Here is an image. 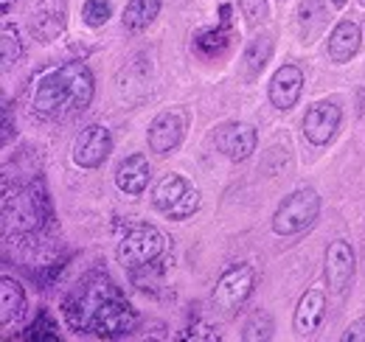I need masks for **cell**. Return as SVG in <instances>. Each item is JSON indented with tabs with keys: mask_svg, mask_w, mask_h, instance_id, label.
I'll return each mask as SVG.
<instances>
[{
	"mask_svg": "<svg viewBox=\"0 0 365 342\" xmlns=\"http://www.w3.org/2000/svg\"><path fill=\"white\" fill-rule=\"evenodd\" d=\"M113 295H118V286L107 275H88L65 300V320H68V326L73 331H79V334L93 331L96 311L101 309L104 300L113 298Z\"/></svg>",
	"mask_w": 365,
	"mask_h": 342,
	"instance_id": "2",
	"label": "cell"
},
{
	"mask_svg": "<svg viewBox=\"0 0 365 342\" xmlns=\"http://www.w3.org/2000/svg\"><path fill=\"white\" fill-rule=\"evenodd\" d=\"M163 0H130L127 9H124V28L130 34L143 31L146 26H152V20L158 17Z\"/></svg>",
	"mask_w": 365,
	"mask_h": 342,
	"instance_id": "20",
	"label": "cell"
},
{
	"mask_svg": "<svg viewBox=\"0 0 365 342\" xmlns=\"http://www.w3.org/2000/svg\"><path fill=\"white\" fill-rule=\"evenodd\" d=\"M360 40H363L360 26L354 20H340L334 26V31L329 34V59L337 62V65L349 62L360 51Z\"/></svg>",
	"mask_w": 365,
	"mask_h": 342,
	"instance_id": "16",
	"label": "cell"
},
{
	"mask_svg": "<svg viewBox=\"0 0 365 342\" xmlns=\"http://www.w3.org/2000/svg\"><path fill=\"white\" fill-rule=\"evenodd\" d=\"M113 149V138H110V129L101 127V124H91L79 132L76 143H73V160L76 166L82 169H96L107 160Z\"/></svg>",
	"mask_w": 365,
	"mask_h": 342,
	"instance_id": "9",
	"label": "cell"
},
{
	"mask_svg": "<svg viewBox=\"0 0 365 342\" xmlns=\"http://www.w3.org/2000/svg\"><path fill=\"white\" fill-rule=\"evenodd\" d=\"M337 127H340V107L334 101H318L304 115V135L315 146L329 143L334 138Z\"/></svg>",
	"mask_w": 365,
	"mask_h": 342,
	"instance_id": "12",
	"label": "cell"
},
{
	"mask_svg": "<svg viewBox=\"0 0 365 342\" xmlns=\"http://www.w3.org/2000/svg\"><path fill=\"white\" fill-rule=\"evenodd\" d=\"M301 90H304L301 68L284 65V68L275 71L273 82H270V101H273L275 110H292L301 98Z\"/></svg>",
	"mask_w": 365,
	"mask_h": 342,
	"instance_id": "14",
	"label": "cell"
},
{
	"mask_svg": "<svg viewBox=\"0 0 365 342\" xmlns=\"http://www.w3.org/2000/svg\"><path fill=\"white\" fill-rule=\"evenodd\" d=\"M326 317V295L320 289H309L304 298L298 300V309H295V331L301 337H309L320 328Z\"/></svg>",
	"mask_w": 365,
	"mask_h": 342,
	"instance_id": "17",
	"label": "cell"
},
{
	"mask_svg": "<svg viewBox=\"0 0 365 342\" xmlns=\"http://www.w3.org/2000/svg\"><path fill=\"white\" fill-rule=\"evenodd\" d=\"M220 14H222V26L214 28V31H202V34L197 37V51H200L202 56H217V53H222L230 43V6L228 3L220 9Z\"/></svg>",
	"mask_w": 365,
	"mask_h": 342,
	"instance_id": "21",
	"label": "cell"
},
{
	"mask_svg": "<svg viewBox=\"0 0 365 342\" xmlns=\"http://www.w3.org/2000/svg\"><path fill=\"white\" fill-rule=\"evenodd\" d=\"M26 340H59V326L53 323V317L48 314V311H40L37 314V320L29 326V331H26Z\"/></svg>",
	"mask_w": 365,
	"mask_h": 342,
	"instance_id": "24",
	"label": "cell"
},
{
	"mask_svg": "<svg viewBox=\"0 0 365 342\" xmlns=\"http://www.w3.org/2000/svg\"><path fill=\"white\" fill-rule=\"evenodd\" d=\"M11 140V110H9V104L3 107V143H9Z\"/></svg>",
	"mask_w": 365,
	"mask_h": 342,
	"instance_id": "30",
	"label": "cell"
},
{
	"mask_svg": "<svg viewBox=\"0 0 365 342\" xmlns=\"http://www.w3.org/2000/svg\"><path fill=\"white\" fill-rule=\"evenodd\" d=\"M166 247V239L158 227L152 224H135L124 242L118 244V261L127 266V269H143L149 266L155 258L163 253Z\"/></svg>",
	"mask_w": 365,
	"mask_h": 342,
	"instance_id": "6",
	"label": "cell"
},
{
	"mask_svg": "<svg viewBox=\"0 0 365 342\" xmlns=\"http://www.w3.org/2000/svg\"><path fill=\"white\" fill-rule=\"evenodd\" d=\"M343 340H346V342H365V320H357V323H351V326L346 328Z\"/></svg>",
	"mask_w": 365,
	"mask_h": 342,
	"instance_id": "29",
	"label": "cell"
},
{
	"mask_svg": "<svg viewBox=\"0 0 365 342\" xmlns=\"http://www.w3.org/2000/svg\"><path fill=\"white\" fill-rule=\"evenodd\" d=\"M152 202L169 219H188L200 208V191L188 180H182L180 174H169L155 185Z\"/></svg>",
	"mask_w": 365,
	"mask_h": 342,
	"instance_id": "5",
	"label": "cell"
},
{
	"mask_svg": "<svg viewBox=\"0 0 365 342\" xmlns=\"http://www.w3.org/2000/svg\"><path fill=\"white\" fill-rule=\"evenodd\" d=\"M26 309V292L14 278H3L0 281V323L11 326Z\"/></svg>",
	"mask_w": 365,
	"mask_h": 342,
	"instance_id": "19",
	"label": "cell"
},
{
	"mask_svg": "<svg viewBox=\"0 0 365 342\" xmlns=\"http://www.w3.org/2000/svg\"><path fill=\"white\" fill-rule=\"evenodd\" d=\"M65 28V3L62 0H40L34 3L31 11V31L40 43L56 40V34H62Z\"/></svg>",
	"mask_w": 365,
	"mask_h": 342,
	"instance_id": "15",
	"label": "cell"
},
{
	"mask_svg": "<svg viewBox=\"0 0 365 342\" xmlns=\"http://www.w3.org/2000/svg\"><path fill=\"white\" fill-rule=\"evenodd\" d=\"M253 284H256L253 266H247V264L230 266L228 272L217 281V286H214V306H217L222 314H233L245 300L250 298Z\"/></svg>",
	"mask_w": 365,
	"mask_h": 342,
	"instance_id": "7",
	"label": "cell"
},
{
	"mask_svg": "<svg viewBox=\"0 0 365 342\" xmlns=\"http://www.w3.org/2000/svg\"><path fill=\"white\" fill-rule=\"evenodd\" d=\"M0 45H3V65H6V68L20 59L23 45H20V34H17L14 26H9V23L3 26V40H0Z\"/></svg>",
	"mask_w": 365,
	"mask_h": 342,
	"instance_id": "25",
	"label": "cell"
},
{
	"mask_svg": "<svg viewBox=\"0 0 365 342\" xmlns=\"http://www.w3.org/2000/svg\"><path fill=\"white\" fill-rule=\"evenodd\" d=\"M217 149L233 160H247L253 152H256V129L250 124H225V127L217 129Z\"/></svg>",
	"mask_w": 365,
	"mask_h": 342,
	"instance_id": "13",
	"label": "cell"
},
{
	"mask_svg": "<svg viewBox=\"0 0 365 342\" xmlns=\"http://www.w3.org/2000/svg\"><path fill=\"white\" fill-rule=\"evenodd\" d=\"M239 9L245 11L250 26H259L267 17V3L264 0H239Z\"/></svg>",
	"mask_w": 365,
	"mask_h": 342,
	"instance_id": "28",
	"label": "cell"
},
{
	"mask_svg": "<svg viewBox=\"0 0 365 342\" xmlns=\"http://www.w3.org/2000/svg\"><path fill=\"white\" fill-rule=\"evenodd\" d=\"M320 214V197L315 188H298L289 194L273 216V230L278 236H295L307 230Z\"/></svg>",
	"mask_w": 365,
	"mask_h": 342,
	"instance_id": "4",
	"label": "cell"
},
{
	"mask_svg": "<svg viewBox=\"0 0 365 342\" xmlns=\"http://www.w3.org/2000/svg\"><path fill=\"white\" fill-rule=\"evenodd\" d=\"M115 182H118V188H121L124 194H130V197L143 194L146 185H149V160H146L143 155L127 157V160L118 166V171H115Z\"/></svg>",
	"mask_w": 365,
	"mask_h": 342,
	"instance_id": "18",
	"label": "cell"
},
{
	"mask_svg": "<svg viewBox=\"0 0 365 342\" xmlns=\"http://www.w3.org/2000/svg\"><path fill=\"white\" fill-rule=\"evenodd\" d=\"M354 278V250L349 242L337 239L326 250V284L334 295H343Z\"/></svg>",
	"mask_w": 365,
	"mask_h": 342,
	"instance_id": "10",
	"label": "cell"
},
{
	"mask_svg": "<svg viewBox=\"0 0 365 342\" xmlns=\"http://www.w3.org/2000/svg\"><path fill=\"white\" fill-rule=\"evenodd\" d=\"M270 53H273V40L270 37H253L247 43V51H245V65H247V73L256 76L264 71V65L270 62Z\"/></svg>",
	"mask_w": 365,
	"mask_h": 342,
	"instance_id": "22",
	"label": "cell"
},
{
	"mask_svg": "<svg viewBox=\"0 0 365 342\" xmlns=\"http://www.w3.org/2000/svg\"><path fill=\"white\" fill-rule=\"evenodd\" d=\"M11 3H14V0H3V14H9V9H11Z\"/></svg>",
	"mask_w": 365,
	"mask_h": 342,
	"instance_id": "31",
	"label": "cell"
},
{
	"mask_svg": "<svg viewBox=\"0 0 365 342\" xmlns=\"http://www.w3.org/2000/svg\"><path fill=\"white\" fill-rule=\"evenodd\" d=\"M138 323V311L124 300V295H113L101 303V309L96 311V320H93V331L98 337H124L135 328Z\"/></svg>",
	"mask_w": 365,
	"mask_h": 342,
	"instance_id": "8",
	"label": "cell"
},
{
	"mask_svg": "<svg viewBox=\"0 0 365 342\" xmlns=\"http://www.w3.org/2000/svg\"><path fill=\"white\" fill-rule=\"evenodd\" d=\"M273 337V320L267 311H256L247 326H245V340L247 342H256V340H270Z\"/></svg>",
	"mask_w": 365,
	"mask_h": 342,
	"instance_id": "23",
	"label": "cell"
},
{
	"mask_svg": "<svg viewBox=\"0 0 365 342\" xmlns=\"http://www.w3.org/2000/svg\"><path fill=\"white\" fill-rule=\"evenodd\" d=\"M331 3H334V6H346V0H331Z\"/></svg>",
	"mask_w": 365,
	"mask_h": 342,
	"instance_id": "32",
	"label": "cell"
},
{
	"mask_svg": "<svg viewBox=\"0 0 365 342\" xmlns=\"http://www.w3.org/2000/svg\"><path fill=\"white\" fill-rule=\"evenodd\" d=\"M301 23L307 34H315L323 26V3L320 0H301Z\"/></svg>",
	"mask_w": 365,
	"mask_h": 342,
	"instance_id": "27",
	"label": "cell"
},
{
	"mask_svg": "<svg viewBox=\"0 0 365 342\" xmlns=\"http://www.w3.org/2000/svg\"><path fill=\"white\" fill-rule=\"evenodd\" d=\"M3 219H6V227H14L17 233H31L46 219H51V202H48L43 182H29L17 188L14 194L6 191Z\"/></svg>",
	"mask_w": 365,
	"mask_h": 342,
	"instance_id": "3",
	"label": "cell"
},
{
	"mask_svg": "<svg viewBox=\"0 0 365 342\" xmlns=\"http://www.w3.org/2000/svg\"><path fill=\"white\" fill-rule=\"evenodd\" d=\"M110 14H113V9H110V3H104V0H88L85 9H82V20H85L91 28L104 26V23L110 20Z\"/></svg>",
	"mask_w": 365,
	"mask_h": 342,
	"instance_id": "26",
	"label": "cell"
},
{
	"mask_svg": "<svg viewBox=\"0 0 365 342\" xmlns=\"http://www.w3.org/2000/svg\"><path fill=\"white\" fill-rule=\"evenodd\" d=\"M363 3H365V0H363Z\"/></svg>",
	"mask_w": 365,
	"mask_h": 342,
	"instance_id": "33",
	"label": "cell"
},
{
	"mask_svg": "<svg viewBox=\"0 0 365 342\" xmlns=\"http://www.w3.org/2000/svg\"><path fill=\"white\" fill-rule=\"evenodd\" d=\"M185 124H188V118L182 110L160 113L149 127V149L158 155H169L172 149H178L182 135H185Z\"/></svg>",
	"mask_w": 365,
	"mask_h": 342,
	"instance_id": "11",
	"label": "cell"
},
{
	"mask_svg": "<svg viewBox=\"0 0 365 342\" xmlns=\"http://www.w3.org/2000/svg\"><path fill=\"white\" fill-rule=\"evenodd\" d=\"M93 90L91 68L85 62H68L40 82L34 93V113L48 121H65L91 107Z\"/></svg>",
	"mask_w": 365,
	"mask_h": 342,
	"instance_id": "1",
	"label": "cell"
}]
</instances>
